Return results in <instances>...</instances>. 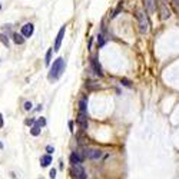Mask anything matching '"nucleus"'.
<instances>
[{"mask_svg":"<svg viewBox=\"0 0 179 179\" xmlns=\"http://www.w3.org/2000/svg\"><path fill=\"white\" fill-rule=\"evenodd\" d=\"M0 37H1V40H3V43H4V45L9 46V39H6V36H4V34H1Z\"/></svg>","mask_w":179,"mask_h":179,"instance_id":"21","label":"nucleus"},{"mask_svg":"<svg viewBox=\"0 0 179 179\" xmlns=\"http://www.w3.org/2000/svg\"><path fill=\"white\" fill-rule=\"evenodd\" d=\"M34 123V119H27L26 121V125H33Z\"/></svg>","mask_w":179,"mask_h":179,"instance_id":"24","label":"nucleus"},{"mask_svg":"<svg viewBox=\"0 0 179 179\" xmlns=\"http://www.w3.org/2000/svg\"><path fill=\"white\" fill-rule=\"evenodd\" d=\"M49 176H50L52 179H55V178H56V169H52L50 173H49Z\"/></svg>","mask_w":179,"mask_h":179,"instance_id":"22","label":"nucleus"},{"mask_svg":"<svg viewBox=\"0 0 179 179\" xmlns=\"http://www.w3.org/2000/svg\"><path fill=\"white\" fill-rule=\"evenodd\" d=\"M40 129H42V128H39V126L34 125V126L30 129V133H32L33 136H39V135H40Z\"/></svg>","mask_w":179,"mask_h":179,"instance_id":"16","label":"nucleus"},{"mask_svg":"<svg viewBox=\"0 0 179 179\" xmlns=\"http://www.w3.org/2000/svg\"><path fill=\"white\" fill-rule=\"evenodd\" d=\"M72 173H73L75 179H86V172L80 165H75L72 169Z\"/></svg>","mask_w":179,"mask_h":179,"instance_id":"5","label":"nucleus"},{"mask_svg":"<svg viewBox=\"0 0 179 179\" xmlns=\"http://www.w3.org/2000/svg\"><path fill=\"white\" fill-rule=\"evenodd\" d=\"M86 88L90 90L93 89H99L100 86H99V83H96V82H92V80H89V82H86Z\"/></svg>","mask_w":179,"mask_h":179,"instance_id":"14","label":"nucleus"},{"mask_svg":"<svg viewBox=\"0 0 179 179\" xmlns=\"http://www.w3.org/2000/svg\"><path fill=\"white\" fill-rule=\"evenodd\" d=\"M13 40H14V43H17V45H22V43L25 42V37H23V34L14 33V34H13Z\"/></svg>","mask_w":179,"mask_h":179,"instance_id":"13","label":"nucleus"},{"mask_svg":"<svg viewBox=\"0 0 179 179\" xmlns=\"http://www.w3.org/2000/svg\"><path fill=\"white\" fill-rule=\"evenodd\" d=\"M64 30H66V27H60V30H59L58 36H56V42H55V47H53V50L58 52L60 49V45H62V40H63V36H64Z\"/></svg>","mask_w":179,"mask_h":179,"instance_id":"7","label":"nucleus"},{"mask_svg":"<svg viewBox=\"0 0 179 179\" xmlns=\"http://www.w3.org/2000/svg\"><path fill=\"white\" fill-rule=\"evenodd\" d=\"M103 43H105L103 34H99V39H97V45H99V46H103Z\"/></svg>","mask_w":179,"mask_h":179,"instance_id":"19","label":"nucleus"},{"mask_svg":"<svg viewBox=\"0 0 179 179\" xmlns=\"http://www.w3.org/2000/svg\"><path fill=\"white\" fill-rule=\"evenodd\" d=\"M88 110V106H86V100L82 99L80 102H79V112H86Z\"/></svg>","mask_w":179,"mask_h":179,"instance_id":"15","label":"nucleus"},{"mask_svg":"<svg viewBox=\"0 0 179 179\" xmlns=\"http://www.w3.org/2000/svg\"><path fill=\"white\" fill-rule=\"evenodd\" d=\"M172 1H173V4H175V6L179 9V0H172Z\"/></svg>","mask_w":179,"mask_h":179,"instance_id":"27","label":"nucleus"},{"mask_svg":"<svg viewBox=\"0 0 179 179\" xmlns=\"http://www.w3.org/2000/svg\"><path fill=\"white\" fill-rule=\"evenodd\" d=\"M25 109H26V110H30V109H32V103H30V102H25Z\"/></svg>","mask_w":179,"mask_h":179,"instance_id":"23","label":"nucleus"},{"mask_svg":"<svg viewBox=\"0 0 179 179\" xmlns=\"http://www.w3.org/2000/svg\"><path fill=\"white\" fill-rule=\"evenodd\" d=\"M64 67H66V62H64L62 58H58L55 62H53V64H52V67H50L49 80H50V82H56L59 77L63 75Z\"/></svg>","mask_w":179,"mask_h":179,"instance_id":"1","label":"nucleus"},{"mask_svg":"<svg viewBox=\"0 0 179 179\" xmlns=\"http://www.w3.org/2000/svg\"><path fill=\"white\" fill-rule=\"evenodd\" d=\"M90 63H92V67H93V70H95L96 75H99V76H103L102 67H100L99 62L96 60V58H92V59H90Z\"/></svg>","mask_w":179,"mask_h":179,"instance_id":"10","label":"nucleus"},{"mask_svg":"<svg viewBox=\"0 0 179 179\" xmlns=\"http://www.w3.org/2000/svg\"><path fill=\"white\" fill-rule=\"evenodd\" d=\"M70 163L73 165V166L82 163V156L79 155V152H73V154L70 155Z\"/></svg>","mask_w":179,"mask_h":179,"instance_id":"11","label":"nucleus"},{"mask_svg":"<svg viewBox=\"0 0 179 179\" xmlns=\"http://www.w3.org/2000/svg\"><path fill=\"white\" fill-rule=\"evenodd\" d=\"M121 83H123L125 86H128V88H130V86H132V85H130V82H129L128 79H122V80H121Z\"/></svg>","mask_w":179,"mask_h":179,"instance_id":"20","label":"nucleus"},{"mask_svg":"<svg viewBox=\"0 0 179 179\" xmlns=\"http://www.w3.org/2000/svg\"><path fill=\"white\" fill-rule=\"evenodd\" d=\"M0 148H3V145H1V143H0Z\"/></svg>","mask_w":179,"mask_h":179,"instance_id":"29","label":"nucleus"},{"mask_svg":"<svg viewBox=\"0 0 179 179\" xmlns=\"http://www.w3.org/2000/svg\"><path fill=\"white\" fill-rule=\"evenodd\" d=\"M34 32V26L32 23H26L23 27H22V34L25 36V37H30Z\"/></svg>","mask_w":179,"mask_h":179,"instance_id":"9","label":"nucleus"},{"mask_svg":"<svg viewBox=\"0 0 179 179\" xmlns=\"http://www.w3.org/2000/svg\"><path fill=\"white\" fill-rule=\"evenodd\" d=\"M46 151H47V152H49V154H52V152H53V151H55V149H53V148H52V146H47V148H46Z\"/></svg>","mask_w":179,"mask_h":179,"instance_id":"25","label":"nucleus"},{"mask_svg":"<svg viewBox=\"0 0 179 179\" xmlns=\"http://www.w3.org/2000/svg\"><path fill=\"white\" fill-rule=\"evenodd\" d=\"M46 125V119L45 118H39L37 121H36V126H39V128H43Z\"/></svg>","mask_w":179,"mask_h":179,"instance_id":"17","label":"nucleus"},{"mask_svg":"<svg viewBox=\"0 0 179 179\" xmlns=\"http://www.w3.org/2000/svg\"><path fill=\"white\" fill-rule=\"evenodd\" d=\"M69 128H70V130L73 132V122H69Z\"/></svg>","mask_w":179,"mask_h":179,"instance_id":"28","label":"nucleus"},{"mask_svg":"<svg viewBox=\"0 0 179 179\" xmlns=\"http://www.w3.org/2000/svg\"><path fill=\"white\" fill-rule=\"evenodd\" d=\"M52 52H53V47H52V49H49V50H47V53H46V60H45V63H46V64H50Z\"/></svg>","mask_w":179,"mask_h":179,"instance_id":"18","label":"nucleus"},{"mask_svg":"<svg viewBox=\"0 0 179 179\" xmlns=\"http://www.w3.org/2000/svg\"><path fill=\"white\" fill-rule=\"evenodd\" d=\"M0 9H1V6H0Z\"/></svg>","mask_w":179,"mask_h":179,"instance_id":"30","label":"nucleus"},{"mask_svg":"<svg viewBox=\"0 0 179 179\" xmlns=\"http://www.w3.org/2000/svg\"><path fill=\"white\" fill-rule=\"evenodd\" d=\"M85 155H86L89 159H100L103 154H102V151H100V149H93V148H89V149H86Z\"/></svg>","mask_w":179,"mask_h":179,"instance_id":"4","label":"nucleus"},{"mask_svg":"<svg viewBox=\"0 0 179 179\" xmlns=\"http://www.w3.org/2000/svg\"><path fill=\"white\" fill-rule=\"evenodd\" d=\"M143 4L149 14H154L156 10V0H143Z\"/></svg>","mask_w":179,"mask_h":179,"instance_id":"8","label":"nucleus"},{"mask_svg":"<svg viewBox=\"0 0 179 179\" xmlns=\"http://www.w3.org/2000/svg\"><path fill=\"white\" fill-rule=\"evenodd\" d=\"M171 17V10L168 9L166 6V1L165 0H160V19L162 20H166Z\"/></svg>","mask_w":179,"mask_h":179,"instance_id":"6","label":"nucleus"},{"mask_svg":"<svg viewBox=\"0 0 179 179\" xmlns=\"http://www.w3.org/2000/svg\"><path fill=\"white\" fill-rule=\"evenodd\" d=\"M136 17L139 20V30H141V33H148V30H149V22H148L146 16L141 10H138L136 12Z\"/></svg>","mask_w":179,"mask_h":179,"instance_id":"2","label":"nucleus"},{"mask_svg":"<svg viewBox=\"0 0 179 179\" xmlns=\"http://www.w3.org/2000/svg\"><path fill=\"white\" fill-rule=\"evenodd\" d=\"M52 163V156L50 155H43L42 159H40V165L42 166H49Z\"/></svg>","mask_w":179,"mask_h":179,"instance_id":"12","label":"nucleus"},{"mask_svg":"<svg viewBox=\"0 0 179 179\" xmlns=\"http://www.w3.org/2000/svg\"><path fill=\"white\" fill-rule=\"evenodd\" d=\"M77 125L80 126L82 130H86L88 129V113L86 112H79V116H77Z\"/></svg>","mask_w":179,"mask_h":179,"instance_id":"3","label":"nucleus"},{"mask_svg":"<svg viewBox=\"0 0 179 179\" xmlns=\"http://www.w3.org/2000/svg\"><path fill=\"white\" fill-rule=\"evenodd\" d=\"M0 128H3V116L0 113Z\"/></svg>","mask_w":179,"mask_h":179,"instance_id":"26","label":"nucleus"}]
</instances>
